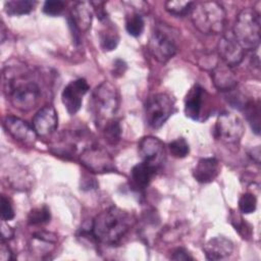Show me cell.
<instances>
[{
  "mask_svg": "<svg viewBox=\"0 0 261 261\" xmlns=\"http://www.w3.org/2000/svg\"><path fill=\"white\" fill-rule=\"evenodd\" d=\"M4 93L12 106L22 112L34 109L41 98V89L19 67L6 66L3 71Z\"/></svg>",
  "mask_w": 261,
  "mask_h": 261,
  "instance_id": "6da1fadb",
  "label": "cell"
},
{
  "mask_svg": "<svg viewBox=\"0 0 261 261\" xmlns=\"http://www.w3.org/2000/svg\"><path fill=\"white\" fill-rule=\"evenodd\" d=\"M133 215L116 206H111L96 215L92 222L93 238L105 245H116L133 224Z\"/></svg>",
  "mask_w": 261,
  "mask_h": 261,
  "instance_id": "7a4b0ae2",
  "label": "cell"
},
{
  "mask_svg": "<svg viewBox=\"0 0 261 261\" xmlns=\"http://www.w3.org/2000/svg\"><path fill=\"white\" fill-rule=\"evenodd\" d=\"M119 94L116 88L109 82H103L95 88L90 98V110L99 127L114 119L119 108Z\"/></svg>",
  "mask_w": 261,
  "mask_h": 261,
  "instance_id": "3957f363",
  "label": "cell"
},
{
  "mask_svg": "<svg viewBox=\"0 0 261 261\" xmlns=\"http://www.w3.org/2000/svg\"><path fill=\"white\" fill-rule=\"evenodd\" d=\"M190 13L193 24L202 34L218 35L223 33L226 12L220 3L216 1L194 3Z\"/></svg>",
  "mask_w": 261,
  "mask_h": 261,
  "instance_id": "277c9868",
  "label": "cell"
},
{
  "mask_svg": "<svg viewBox=\"0 0 261 261\" xmlns=\"http://www.w3.org/2000/svg\"><path fill=\"white\" fill-rule=\"evenodd\" d=\"M231 32L244 50H256L261 40L259 12L249 7L242 9L237 15Z\"/></svg>",
  "mask_w": 261,
  "mask_h": 261,
  "instance_id": "5b68a950",
  "label": "cell"
},
{
  "mask_svg": "<svg viewBox=\"0 0 261 261\" xmlns=\"http://www.w3.org/2000/svg\"><path fill=\"white\" fill-rule=\"evenodd\" d=\"M144 111L148 125L159 128L175 112L174 100L166 93L154 94L146 100Z\"/></svg>",
  "mask_w": 261,
  "mask_h": 261,
  "instance_id": "8992f818",
  "label": "cell"
},
{
  "mask_svg": "<svg viewBox=\"0 0 261 261\" xmlns=\"http://www.w3.org/2000/svg\"><path fill=\"white\" fill-rule=\"evenodd\" d=\"M148 49L152 56L160 63H165L177 52V45L171 30L163 24H158L152 31Z\"/></svg>",
  "mask_w": 261,
  "mask_h": 261,
  "instance_id": "52a82bcc",
  "label": "cell"
},
{
  "mask_svg": "<svg viewBox=\"0 0 261 261\" xmlns=\"http://www.w3.org/2000/svg\"><path fill=\"white\" fill-rule=\"evenodd\" d=\"M87 133L83 129L64 130L52 143L50 149L56 156L73 159L92 143L86 140Z\"/></svg>",
  "mask_w": 261,
  "mask_h": 261,
  "instance_id": "ba28073f",
  "label": "cell"
},
{
  "mask_svg": "<svg viewBox=\"0 0 261 261\" xmlns=\"http://www.w3.org/2000/svg\"><path fill=\"white\" fill-rule=\"evenodd\" d=\"M210 96L207 91L199 84L194 85L185 98L186 116L195 120L203 121L209 116Z\"/></svg>",
  "mask_w": 261,
  "mask_h": 261,
  "instance_id": "9c48e42d",
  "label": "cell"
},
{
  "mask_svg": "<svg viewBox=\"0 0 261 261\" xmlns=\"http://www.w3.org/2000/svg\"><path fill=\"white\" fill-rule=\"evenodd\" d=\"M81 163L91 172L106 173L116 171L112 157L95 144L89 145L79 156Z\"/></svg>",
  "mask_w": 261,
  "mask_h": 261,
  "instance_id": "30bf717a",
  "label": "cell"
},
{
  "mask_svg": "<svg viewBox=\"0 0 261 261\" xmlns=\"http://www.w3.org/2000/svg\"><path fill=\"white\" fill-rule=\"evenodd\" d=\"M245 132L242 119L231 112L221 113L215 123V137L224 144H237Z\"/></svg>",
  "mask_w": 261,
  "mask_h": 261,
  "instance_id": "8fae6325",
  "label": "cell"
},
{
  "mask_svg": "<svg viewBox=\"0 0 261 261\" xmlns=\"http://www.w3.org/2000/svg\"><path fill=\"white\" fill-rule=\"evenodd\" d=\"M93 18L91 4L88 2H77L72 7L70 15L67 18L68 27L74 44H80L82 32L90 29Z\"/></svg>",
  "mask_w": 261,
  "mask_h": 261,
  "instance_id": "7c38bea8",
  "label": "cell"
},
{
  "mask_svg": "<svg viewBox=\"0 0 261 261\" xmlns=\"http://www.w3.org/2000/svg\"><path fill=\"white\" fill-rule=\"evenodd\" d=\"M217 52L221 61L231 68L243 61L245 54V50L238 43L231 31L222 34L217 44Z\"/></svg>",
  "mask_w": 261,
  "mask_h": 261,
  "instance_id": "4fadbf2b",
  "label": "cell"
},
{
  "mask_svg": "<svg viewBox=\"0 0 261 261\" xmlns=\"http://www.w3.org/2000/svg\"><path fill=\"white\" fill-rule=\"evenodd\" d=\"M90 90L88 82L83 79H76L68 83L61 93V100L66 111L73 115L75 114L83 103V97Z\"/></svg>",
  "mask_w": 261,
  "mask_h": 261,
  "instance_id": "5bb4252c",
  "label": "cell"
},
{
  "mask_svg": "<svg viewBox=\"0 0 261 261\" xmlns=\"http://www.w3.org/2000/svg\"><path fill=\"white\" fill-rule=\"evenodd\" d=\"M5 130L16 141L27 146H34L37 140V133L33 126L25 120L16 116H6L3 121Z\"/></svg>",
  "mask_w": 261,
  "mask_h": 261,
  "instance_id": "9a60e30c",
  "label": "cell"
},
{
  "mask_svg": "<svg viewBox=\"0 0 261 261\" xmlns=\"http://www.w3.org/2000/svg\"><path fill=\"white\" fill-rule=\"evenodd\" d=\"M139 155L142 161L151 163L159 168L164 155V144L156 137L147 136L140 140L138 145Z\"/></svg>",
  "mask_w": 261,
  "mask_h": 261,
  "instance_id": "2e32d148",
  "label": "cell"
},
{
  "mask_svg": "<svg viewBox=\"0 0 261 261\" xmlns=\"http://www.w3.org/2000/svg\"><path fill=\"white\" fill-rule=\"evenodd\" d=\"M32 124L40 137H48L53 134L58 124V115L55 108L51 105L42 107L33 117Z\"/></svg>",
  "mask_w": 261,
  "mask_h": 261,
  "instance_id": "e0dca14e",
  "label": "cell"
},
{
  "mask_svg": "<svg viewBox=\"0 0 261 261\" xmlns=\"http://www.w3.org/2000/svg\"><path fill=\"white\" fill-rule=\"evenodd\" d=\"M211 79L215 88L218 91L225 93L233 91L238 85L237 77L231 67L223 63L221 60L211 69Z\"/></svg>",
  "mask_w": 261,
  "mask_h": 261,
  "instance_id": "ac0fdd59",
  "label": "cell"
},
{
  "mask_svg": "<svg viewBox=\"0 0 261 261\" xmlns=\"http://www.w3.org/2000/svg\"><path fill=\"white\" fill-rule=\"evenodd\" d=\"M203 251L208 260H222L232 254L233 243L223 236L214 237L204 245Z\"/></svg>",
  "mask_w": 261,
  "mask_h": 261,
  "instance_id": "d6986e66",
  "label": "cell"
},
{
  "mask_svg": "<svg viewBox=\"0 0 261 261\" xmlns=\"http://www.w3.org/2000/svg\"><path fill=\"white\" fill-rule=\"evenodd\" d=\"M157 170V166L145 161L136 164L130 170V187L137 192L144 191L156 175Z\"/></svg>",
  "mask_w": 261,
  "mask_h": 261,
  "instance_id": "ffe728a7",
  "label": "cell"
},
{
  "mask_svg": "<svg viewBox=\"0 0 261 261\" xmlns=\"http://www.w3.org/2000/svg\"><path fill=\"white\" fill-rule=\"evenodd\" d=\"M220 172L219 161L215 157L201 158L193 168V176L200 184H209Z\"/></svg>",
  "mask_w": 261,
  "mask_h": 261,
  "instance_id": "44dd1931",
  "label": "cell"
},
{
  "mask_svg": "<svg viewBox=\"0 0 261 261\" xmlns=\"http://www.w3.org/2000/svg\"><path fill=\"white\" fill-rule=\"evenodd\" d=\"M36 5L37 2L32 0H12L4 3V10L10 16L23 15L33 11Z\"/></svg>",
  "mask_w": 261,
  "mask_h": 261,
  "instance_id": "7402d4cb",
  "label": "cell"
},
{
  "mask_svg": "<svg viewBox=\"0 0 261 261\" xmlns=\"http://www.w3.org/2000/svg\"><path fill=\"white\" fill-rule=\"evenodd\" d=\"M243 111L245 112V115L247 117V120L249 121L253 132L256 135L260 134V106L259 102L255 101H247Z\"/></svg>",
  "mask_w": 261,
  "mask_h": 261,
  "instance_id": "603a6c76",
  "label": "cell"
},
{
  "mask_svg": "<svg viewBox=\"0 0 261 261\" xmlns=\"http://www.w3.org/2000/svg\"><path fill=\"white\" fill-rule=\"evenodd\" d=\"M145 29V21L143 16L138 12H133L126 16L125 30L128 35L137 38L142 35Z\"/></svg>",
  "mask_w": 261,
  "mask_h": 261,
  "instance_id": "cb8c5ba5",
  "label": "cell"
},
{
  "mask_svg": "<svg viewBox=\"0 0 261 261\" xmlns=\"http://www.w3.org/2000/svg\"><path fill=\"white\" fill-rule=\"evenodd\" d=\"M51 219L50 209L47 206H41L34 208L28 215V223L30 225H41L48 223Z\"/></svg>",
  "mask_w": 261,
  "mask_h": 261,
  "instance_id": "d4e9b609",
  "label": "cell"
},
{
  "mask_svg": "<svg viewBox=\"0 0 261 261\" xmlns=\"http://www.w3.org/2000/svg\"><path fill=\"white\" fill-rule=\"evenodd\" d=\"M194 2L192 1H166L165 2V9L172 15L175 16H184L191 12Z\"/></svg>",
  "mask_w": 261,
  "mask_h": 261,
  "instance_id": "484cf974",
  "label": "cell"
},
{
  "mask_svg": "<svg viewBox=\"0 0 261 261\" xmlns=\"http://www.w3.org/2000/svg\"><path fill=\"white\" fill-rule=\"evenodd\" d=\"M121 126L118 120L112 119L104 125V137L108 144L116 145L120 140Z\"/></svg>",
  "mask_w": 261,
  "mask_h": 261,
  "instance_id": "4316f807",
  "label": "cell"
},
{
  "mask_svg": "<svg viewBox=\"0 0 261 261\" xmlns=\"http://www.w3.org/2000/svg\"><path fill=\"white\" fill-rule=\"evenodd\" d=\"M171 155L175 158H185L190 153V146L185 138H176L168 144Z\"/></svg>",
  "mask_w": 261,
  "mask_h": 261,
  "instance_id": "83f0119b",
  "label": "cell"
},
{
  "mask_svg": "<svg viewBox=\"0 0 261 261\" xmlns=\"http://www.w3.org/2000/svg\"><path fill=\"white\" fill-rule=\"evenodd\" d=\"M119 42V38L117 33L111 31V30H106L104 32H101L100 34V43L101 47L105 51H112L114 50Z\"/></svg>",
  "mask_w": 261,
  "mask_h": 261,
  "instance_id": "f1b7e54d",
  "label": "cell"
},
{
  "mask_svg": "<svg viewBox=\"0 0 261 261\" xmlns=\"http://www.w3.org/2000/svg\"><path fill=\"white\" fill-rule=\"evenodd\" d=\"M257 207V199L252 193H244L239 199V209L244 214L253 213Z\"/></svg>",
  "mask_w": 261,
  "mask_h": 261,
  "instance_id": "f546056e",
  "label": "cell"
},
{
  "mask_svg": "<svg viewBox=\"0 0 261 261\" xmlns=\"http://www.w3.org/2000/svg\"><path fill=\"white\" fill-rule=\"evenodd\" d=\"M230 222L233 225L234 229L238 230V232L245 239L251 234V227L249 224L242 218L241 215L231 213L230 215Z\"/></svg>",
  "mask_w": 261,
  "mask_h": 261,
  "instance_id": "4dcf8cb0",
  "label": "cell"
},
{
  "mask_svg": "<svg viewBox=\"0 0 261 261\" xmlns=\"http://www.w3.org/2000/svg\"><path fill=\"white\" fill-rule=\"evenodd\" d=\"M65 5H66L65 2L60 0L46 1L43 5V12L50 16H57L62 13Z\"/></svg>",
  "mask_w": 261,
  "mask_h": 261,
  "instance_id": "1f68e13d",
  "label": "cell"
},
{
  "mask_svg": "<svg viewBox=\"0 0 261 261\" xmlns=\"http://www.w3.org/2000/svg\"><path fill=\"white\" fill-rule=\"evenodd\" d=\"M14 209L10 200L5 197V195L1 196V217L4 221H9L14 218Z\"/></svg>",
  "mask_w": 261,
  "mask_h": 261,
  "instance_id": "d6a6232c",
  "label": "cell"
},
{
  "mask_svg": "<svg viewBox=\"0 0 261 261\" xmlns=\"http://www.w3.org/2000/svg\"><path fill=\"white\" fill-rule=\"evenodd\" d=\"M170 259L176 260V261H179V260L188 261V260H194V257L191 255V253L187 249L179 247V248H176L175 250H173V252L170 256Z\"/></svg>",
  "mask_w": 261,
  "mask_h": 261,
  "instance_id": "836d02e7",
  "label": "cell"
},
{
  "mask_svg": "<svg viewBox=\"0 0 261 261\" xmlns=\"http://www.w3.org/2000/svg\"><path fill=\"white\" fill-rule=\"evenodd\" d=\"M126 69V63L121 60V59H116L113 62V69H112V74L114 76H120L124 73Z\"/></svg>",
  "mask_w": 261,
  "mask_h": 261,
  "instance_id": "e575fe53",
  "label": "cell"
},
{
  "mask_svg": "<svg viewBox=\"0 0 261 261\" xmlns=\"http://www.w3.org/2000/svg\"><path fill=\"white\" fill-rule=\"evenodd\" d=\"M81 187H82V190H92V189H96L98 187L95 178H92V177H89L87 176L86 178H83L82 181H81Z\"/></svg>",
  "mask_w": 261,
  "mask_h": 261,
  "instance_id": "d590c367",
  "label": "cell"
},
{
  "mask_svg": "<svg viewBox=\"0 0 261 261\" xmlns=\"http://www.w3.org/2000/svg\"><path fill=\"white\" fill-rule=\"evenodd\" d=\"M0 258H1L2 261H8V260L13 259L12 253H11L10 249H9L7 246H5L4 241H2V245H1V254H0Z\"/></svg>",
  "mask_w": 261,
  "mask_h": 261,
  "instance_id": "8d00e7d4",
  "label": "cell"
}]
</instances>
